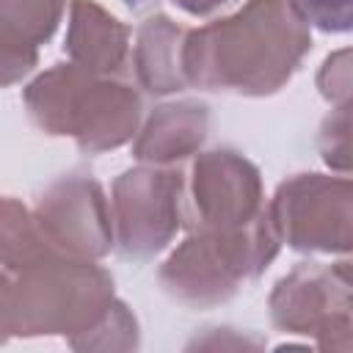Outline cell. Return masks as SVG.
I'll use <instances>...</instances> for the list:
<instances>
[{
    "mask_svg": "<svg viewBox=\"0 0 353 353\" xmlns=\"http://www.w3.org/2000/svg\"><path fill=\"white\" fill-rule=\"evenodd\" d=\"M312 47L306 19L290 0H248L185 36L188 85L243 97L276 94Z\"/></svg>",
    "mask_w": 353,
    "mask_h": 353,
    "instance_id": "obj_1",
    "label": "cell"
},
{
    "mask_svg": "<svg viewBox=\"0 0 353 353\" xmlns=\"http://www.w3.org/2000/svg\"><path fill=\"white\" fill-rule=\"evenodd\" d=\"M113 298V279L97 259L52 254L6 270V331L8 336H66L72 345L99 323Z\"/></svg>",
    "mask_w": 353,
    "mask_h": 353,
    "instance_id": "obj_2",
    "label": "cell"
},
{
    "mask_svg": "<svg viewBox=\"0 0 353 353\" xmlns=\"http://www.w3.org/2000/svg\"><path fill=\"white\" fill-rule=\"evenodd\" d=\"M36 127L69 135L88 154L124 146L141 127L138 91L113 74H94L74 63H55L22 91Z\"/></svg>",
    "mask_w": 353,
    "mask_h": 353,
    "instance_id": "obj_3",
    "label": "cell"
},
{
    "mask_svg": "<svg viewBox=\"0 0 353 353\" xmlns=\"http://www.w3.org/2000/svg\"><path fill=\"white\" fill-rule=\"evenodd\" d=\"M279 234L265 212L243 229L190 232L160 265L163 290L182 306L210 309L226 303L245 281H254L279 254Z\"/></svg>",
    "mask_w": 353,
    "mask_h": 353,
    "instance_id": "obj_4",
    "label": "cell"
},
{
    "mask_svg": "<svg viewBox=\"0 0 353 353\" xmlns=\"http://www.w3.org/2000/svg\"><path fill=\"white\" fill-rule=\"evenodd\" d=\"M270 320L284 334L312 336L323 350H350V262H306L276 281L268 298Z\"/></svg>",
    "mask_w": 353,
    "mask_h": 353,
    "instance_id": "obj_5",
    "label": "cell"
},
{
    "mask_svg": "<svg viewBox=\"0 0 353 353\" xmlns=\"http://www.w3.org/2000/svg\"><path fill=\"white\" fill-rule=\"evenodd\" d=\"M268 215L281 243L303 254H347L353 243V185L347 176L298 174L284 179Z\"/></svg>",
    "mask_w": 353,
    "mask_h": 353,
    "instance_id": "obj_6",
    "label": "cell"
},
{
    "mask_svg": "<svg viewBox=\"0 0 353 353\" xmlns=\"http://www.w3.org/2000/svg\"><path fill=\"white\" fill-rule=\"evenodd\" d=\"M262 212V176L245 154L229 146L196 154L182 182V221L190 232L243 229Z\"/></svg>",
    "mask_w": 353,
    "mask_h": 353,
    "instance_id": "obj_7",
    "label": "cell"
},
{
    "mask_svg": "<svg viewBox=\"0 0 353 353\" xmlns=\"http://www.w3.org/2000/svg\"><path fill=\"white\" fill-rule=\"evenodd\" d=\"M179 171L165 165H135L116 176L110 196L113 240L124 256L149 259L160 254L182 226Z\"/></svg>",
    "mask_w": 353,
    "mask_h": 353,
    "instance_id": "obj_8",
    "label": "cell"
},
{
    "mask_svg": "<svg viewBox=\"0 0 353 353\" xmlns=\"http://www.w3.org/2000/svg\"><path fill=\"white\" fill-rule=\"evenodd\" d=\"M33 215L55 254L72 259H102L116 245L110 201L97 179L69 174L55 179L33 207Z\"/></svg>",
    "mask_w": 353,
    "mask_h": 353,
    "instance_id": "obj_9",
    "label": "cell"
},
{
    "mask_svg": "<svg viewBox=\"0 0 353 353\" xmlns=\"http://www.w3.org/2000/svg\"><path fill=\"white\" fill-rule=\"evenodd\" d=\"M210 132V110L199 99L165 102L135 132L132 154L141 163L171 165L201 149Z\"/></svg>",
    "mask_w": 353,
    "mask_h": 353,
    "instance_id": "obj_10",
    "label": "cell"
},
{
    "mask_svg": "<svg viewBox=\"0 0 353 353\" xmlns=\"http://www.w3.org/2000/svg\"><path fill=\"white\" fill-rule=\"evenodd\" d=\"M63 50L69 63L94 72L116 74L130 50V30L97 0H72Z\"/></svg>",
    "mask_w": 353,
    "mask_h": 353,
    "instance_id": "obj_11",
    "label": "cell"
},
{
    "mask_svg": "<svg viewBox=\"0 0 353 353\" xmlns=\"http://www.w3.org/2000/svg\"><path fill=\"white\" fill-rule=\"evenodd\" d=\"M185 36L188 30L179 28L165 14H154L138 28L135 47H132V63H135L138 83L149 94L165 97V94H176L188 88Z\"/></svg>",
    "mask_w": 353,
    "mask_h": 353,
    "instance_id": "obj_12",
    "label": "cell"
},
{
    "mask_svg": "<svg viewBox=\"0 0 353 353\" xmlns=\"http://www.w3.org/2000/svg\"><path fill=\"white\" fill-rule=\"evenodd\" d=\"M52 254L33 210L14 196H0V268L19 270Z\"/></svg>",
    "mask_w": 353,
    "mask_h": 353,
    "instance_id": "obj_13",
    "label": "cell"
},
{
    "mask_svg": "<svg viewBox=\"0 0 353 353\" xmlns=\"http://www.w3.org/2000/svg\"><path fill=\"white\" fill-rule=\"evenodd\" d=\"M66 0H0V39L39 47L50 41Z\"/></svg>",
    "mask_w": 353,
    "mask_h": 353,
    "instance_id": "obj_14",
    "label": "cell"
},
{
    "mask_svg": "<svg viewBox=\"0 0 353 353\" xmlns=\"http://www.w3.org/2000/svg\"><path fill=\"white\" fill-rule=\"evenodd\" d=\"M138 342H141L138 320L132 317L127 303L113 298V303L99 317V323L91 331H85L80 339H74L72 347L74 350H135Z\"/></svg>",
    "mask_w": 353,
    "mask_h": 353,
    "instance_id": "obj_15",
    "label": "cell"
},
{
    "mask_svg": "<svg viewBox=\"0 0 353 353\" xmlns=\"http://www.w3.org/2000/svg\"><path fill=\"white\" fill-rule=\"evenodd\" d=\"M347 130H350V105H339L331 110V116L325 119L323 130H320V152H323V160L347 174V165H350V138H347Z\"/></svg>",
    "mask_w": 353,
    "mask_h": 353,
    "instance_id": "obj_16",
    "label": "cell"
},
{
    "mask_svg": "<svg viewBox=\"0 0 353 353\" xmlns=\"http://www.w3.org/2000/svg\"><path fill=\"white\" fill-rule=\"evenodd\" d=\"M306 25L325 33H345L353 25V0H290Z\"/></svg>",
    "mask_w": 353,
    "mask_h": 353,
    "instance_id": "obj_17",
    "label": "cell"
},
{
    "mask_svg": "<svg viewBox=\"0 0 353 353\" xmlns=\"http://www.w3.org/2000/svg\"><path fill=\"white\" fill-rule=\"evenodd\" d=\"M317 88L334 108L350 105V50H339L325 58L317 74Z\"/></svg>",
    "mask_w": 353,
    "mask_h": 353,
    "instance_id": "obj_18",
    "label": "cell"
},
{
    "mask_svg": "<svg viewBox=\"0 0 353 353\" xmlns=\"http://www.w3.org/2000/svg\"><path fill=\"white\" fill-rule=\"evenodd\" d=\"M36 63H39V47L14 44V41L0 39V88L14 85L22 77H28Z\"/></svg>",
    "mask_w": 353,
    "mask_h": 353,
    "instance_id": "obj_19",
    "label": "cell"
},
{
    "mask_svg": "<svg viewBox=\"0 0 353 353\" xmlns=\"http://www.w3.org/2000/svg\"><path fill=\"white\" fill-rule=\"evenodd\" d=\"M185 14H190V17H204V14H212L215 8H221L223 3H229V0H174Z\"/></svg>",
    "mask_w": 353,
    "mask_h": 353,
    "instance_id": "obj_20",
    "label": "cell"
},
{
    "mask_svg": "<svg viewBox=\"0 0 353 353\" xmlns=\"http://www.w3.org/2000/svg\"><path fill=\"white\" fill-rule=\"evenodd\" d=\"M3 284H6V270H0V342L11 339L6 331V317H3Z\"/></svg>",
    "mask_w": 353,
    "mask_h": 353,
    "instance_id": "obj_21",
    "label": "cell"
},
{
    "mask_svg": "<svg viewBox=\"0 0 353 353\" xmlns=\"http://www.w3.org/2000/svg\"><path fill=\"white\" fill-rule=\"evenodd\" d=\"M130 8H141V6H146V3H152V0H124Z\"/></svg>",
    "mask_w": 353,
    "mask_h": 353,
    "instance_id": "obj_22",
    "label": "cell"
}]
</instances>
